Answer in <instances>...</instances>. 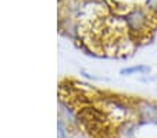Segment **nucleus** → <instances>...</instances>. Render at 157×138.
<instances>
[{"label": "nucleus", "instance_id": "nucleus-1", "mask_svg": "<svg viewBox=\"0 0 157 138\" xmlns=\"http://www.w3.org/2000/svg\"><path fill=\"white\" fill-rule=\"evenodd\" d=\"M79 34H82L83 39L92 49L106 52L107 54H114L122 39H127L125 30L121 28L120 22H116L111 18L98 20L96 22L83 25Z\"/></svg>", "mask_w": 157, "mask_h": 138}, {"label": "nucleus", "instance_id": "nucleus-2", "mask_svg": "<svg viewBox=\"0 0 157 138\" xmlns=\"http://www.w3.org/2000/svg\"><path fill=\"white\" fill-rule=\"evenodd\" d=\"M78 119L83 124L86 130L93 135H104L109 132V123L107 119L99 109L96 108H82L78 113Z\"/></svg>", "mask_w": 157, "mask_h": 138}, {"label": "nucleus", "instance_id": "nucleus-3", "mask_svg": "<svg viewBox=\"0 0 157 138\" xmlns=\"http://www.w3.org/2000/svg\"><path fill=\"white\" fill-rule=\"evenodd\" d=\"M145 71H149L147 67L138 66V67H131V69H124L121 73L122 74H131V73H145Z\"/></svg>", "mask_w": 157, "mask_h": 138}]
</instances>
